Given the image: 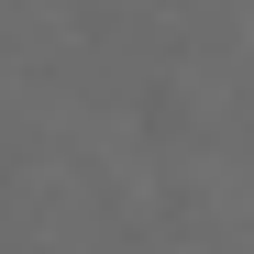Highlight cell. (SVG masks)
Wrapping results in <instances>:
<instances>
[{"instance_id": "6da1fadb", "label": "cell", "mask_w": 254, "mask_h": 254, "mask_svg": "<svg viewBox=\"0 0 254 254\" xmlns=\"http://www.w3.org/2000/svg\"><path fill=\"white\" fill-rule=\"evenodd\" d=\"M144 133H188V100L177 89H144Z\"/></svg>"}]
</instances>
